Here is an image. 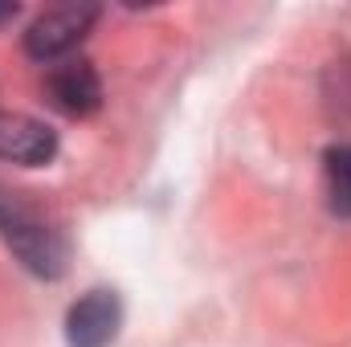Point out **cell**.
<instances>
[{
    "instance_id": "1",
    "label": "cell",
    "mask_w": 351,
    "mask_h": 347,
    "mask_svg": "<svg viewBox=\"0 0 351 347\" xmlns=\"http://www.w3.org/2000/svg\"><path fill=\"white\" fill-rule=\"evenodd\" d=\"M0 241L37 278H62L66 274V261H70L66 237L41 213H33L25 200H16L8 192H0Z\"/></svg>"
},
{
    "instance_id": "2",
    "label": "cell",
    "mask_w": 351,
    "mask_h": 347,
    "mask_svg": "<svg viewBox=\"0 0 351 347\" xmlns=\"http://www.w3.org/2000/svg\"><path fill=\"white\" fill-rule=\"evenodd\" d=\"M94 21H98V8L94 4H62V8H49V12H41L25 29V53L33 62H62L66 53H74L86 41Z\"/></svg>"
},
{
    "instance_id": "3",
    "label": "cell",
    "mask_w": 351,
    "mask_h": 347,
    "mask_svg": "<svg viewBox=\"0 0 351 347\" xmlns=\"http://www.w3.org/2000/svg\"><path fill=\"white\" fill-rule=\"evenodd\" d=\"M123 327V302L114 290H86L66 315L70 347H110Z\"/></svg>"
},
{
    "instance_id": "4",
    "label": "cell",
    "mask_w": 351,
    "mask_h": 347,
    "mask_svg": "<svg viewBox=\"0 0 351 347\" xmlns=\"http://www.w3.org/2000/svg\"><path fill=\"white\" fill-rule=\"evenodd\" d=\"M53 156H58V135L41 119L0 110V160L21 164V168H41Z\"/></svg>"
},
{
    "instance_id": "5",
    "label": "cell",
    "mask_w": 351,
    "mask_h": 347,
    "mask_svg": "<svg viewBox=\"0 0 351 347\" xmlns=\"http://www.w3.org/2000/svg\"><path fill=\"white\" fill-rule=\"evenodd\" d=\"M49 102L70 115V119H86L102 106V82H98V70L90 66L86 58H66L49 70Z\"/></svg>"
},
{
    "instance_id": "6",
    "label": "cell",
    "mask_w": 351,
    "mask_h": 347,
    "mask_svg": "<svg viewBox=\"0 0 351 347\" xmlns=\"http://www.w3.org/2000/svg\"><path fill=\"white\" fill-rule=\"evenodd\" d=\"M323 180L331 208L339 217H351V143H331L323 152Z\"/></svg>"
},
{
    "instance_id": "7",
    "label": "cell",
    "mask_w": 351,
    "mask_h": 347,
    "mask_svg": "<svg viewBox=\"0 0 351 347\" xmlns=\"http://www.w3.org/2000/svg\"><path fill=\"white\" fill-rule=\"evenodd\" d=\"M323 102H327L331 119L351 123V53L327 66V74H323Z\"/></svg>"
},
{
    "instance_id": "8",
    "label": "cell",
    "mask_w": 351,
    "mask_h": 347,
    "mask_svg": "<svg viewBox=\"0 0 351 347\" xmlns=\"http://www.w3.org/2000/svg\"><path fill=\"white\" fill-rule=\"evenodd\" d=\"M16 16V4H0V21H12Z\"/></svg>"
}]
</instances>
